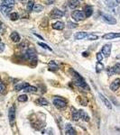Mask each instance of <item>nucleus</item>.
Masks as SVG:
<instances>
[{
	"mask_svg": "<svg viewBox=\"0 0 120 135\" xmlns=\"http://www.w3.org/2000/svg\"><path fill=\"white\" fill-rule=\"evenodd\" d=\"M71 71H72V73H73L72 76H73V80H74V83L78 86V87H80V88H86V89H90L89 86H88L87 83L85 82V80L83 79L82 77L80 76L78 72H76V71H74V70H71Z\"/></svg>",
	"mask_w": 120,
	"mask_h": 135,
	"instance_id": "obj_1",
	"label": "nucleus"
},
{
	"mask_svg": "<svg viewBox=\"0 0 120 135\" xmlns=\"http://www.w3.org/2000/svg\"><path fill=\"white\" fill-rule=\"evenodd\" d=\"M52 103H53L54 105H55L57 108H59V109H63L67 105L66 101L64 99H62V98H60V97H55V98H53Z\"/></svg>",
	"mask_w": 120,
	"mask_h": 135,
	"instance_id": "obj_2",
	"label": "nucleus"
},
{
	"mask_svg": "<svg viewBox=\"0 0 120 135\" xmlns=\"http://www.w3.org/2000/svg\"><path fill=\"white\" fill-rule=\"evenodd\" d=\"M71 17L75 21H82V20L85 19V14L83 11H80V10H75L73 11L72 14H71Z\"/></svg>",
	"mask_w": 120,
	"mask_h": 135,
	"instance_id": "obj_3",
	"label": "nucleus"
},
{
	"mask_svg": "<svg viewBox=\"0 0 120 135\" xmlns=\"http://www.w3.org/2000/svg\"><path fill=\"white\" fill-rule=\"evenodd\" d=\"M111 50H112V45L109 44V43H108V44H105L103 47H102L101 53L103 54L104 57L108 58V57H109V56H110Z\"/></svg>",
	"mask_w": 120,
	"mask_h": 135,
	"instance_id": "obj_4",
	"label": "nucleus"
},
{
	"mask_svg": "<svg viewBox=\"0 0 120 135\" xmlns=\"http://www.w3.org/2000/svg\"><path fill=\"white\" fill-rule=\"evenodd\" d=\"M102 19L104 22H106L108 24H117V20L115 19V17L108 14H105L102 15Z\"/></svg>",
	"mask_w": 120,
	"mask_h": 135,
	"instance_id": "obj_5",
	"label": "nucleus"
},
{
	"mask_svg": "<svg viewBox=\"0 0 120 135\" xmlns=\"http://www.w3.org/2000/svg\"><path fill=\"white\" fill-rule=\"evenodd\" d=\"M25 56L27 59H29L30 60L33 61V60H37V57H36V51L33 49H28L27 51L25 53Z\"/></svg>",
	"mask_w": 120,
	"mask_h": 135,
	"instance_id": "obj_6",
	"label": "nucleus"
},
{
	"mask_svg": "<svg viewBox=\"0 0 120 135\" xmlns=\"http://www.w3.org/2000/svg\"><path fill=\"white\" fill-rule=\"evenodd\" d=\"M64 15V13L62 11H61L58 8H54L52 10V12L50 14V16L51 18H61Z\"/></svg>",
	"mask_w": 120,
	"mask_h": 135,
	"instance_id": "obj_7",
	"label": "nucleus"
},
{
	"mask_svg": "<svg viewBox=\"0 0 120 135\" xmlns=\"http://www.w3.org/2000/svg\"><path fill=\"white\" fill-rule=\"evenodd\" d=\"M8 118H9L10 124H11V125L14 124V120H15V109H14V106H12L9 109V112H8Z\"/></svg>",
	"mask_w": 120,
	"mask_h": 135,
	"instance_id": "obj_8",
	"label": "nucleus"
},
{
	"mask_svg": "<svg viewBox=\"0 0 120 135\" xmlns=\"http://www.w3.org/2000/svg\"><path fill=\"white\" fill-rule=\"evenodd\" d=\"M120 33H108L103 35V39L105 40H112V39L119 38Z\"/></svg>",
	"mask_w": 120,
	"mask_h": 135,
	"instance_id": "obj_9",
	"label": "nucleus"
},
{
	"mask_svg": "<svg viewBox=\"0 0 120 135\" xmlns=\"http://www.w3.org/2000/svg\"><path fill=\"white\" fill-rule=\"evenodd\" d=\"M76 131L75 129L73 128L72 126H71V124H70V123H67L66 126H65V134L67 135H74L76 134Z\"/></svg>",
	"mask_w": 120,
	"mask_h": 135,
	"instance_id": "obj_10",
	"label": "nucleus"
},
{
	"mask_svg": "<svg viewBox=\"0 0 120 135\" xmlns=\"http://www.w3.org/2000/svg\"><path fill=\"white\" fill-rule=\"evenodd\" d=\"M120 87V79L119 78H117L115 80L110 84V90L112 91H117V90Z\"/></svg>",
	"mask_w": 120,
	"mask_h": 135,
	"instance_id": "obj_11",
	"label": "nucleus"
},
{
	"mask_svg": "<svg viewBox=\"0 0 120 135\" xmlns=\"http://www.w3.org/2000/svg\"><path fill=\"white\" fill-rule=\"evenodd\" d=\"M84 14L86 17L91 16V14H93V7L91 5H86L84 8Z\"/></svg>",
	"mask_w": 120,
	"mask_h": 135,
	"instance_id": "obj_12",
	"label": "nucleus"
},
{
	"mask_svg": "<svg viewBox=\"0 0 120 135\" xmlns=\"http://www.w3.org/2000/svg\"><path fill=\"white\" fill-rule=\"evenodd\" d=\"M99 97H100V99H101V101L104 103V104H105V105H106V106L108 107V109H112V105H111L110 102H109V101H108V100L107 99L106 97L104 96V95H102V94H100V93L99 94Z\"/></svg>",
	"mask_w": 120,
	"mask_h": 135,
	"instance_id": "obj_13",
	"label": "nucleus"
},
{
	"mask_svg": "<svg viewBox=\"0 0 120 135\" xmlns=\"http://www.w3.org/2000/svg\"><path fill=\"white\" fill-rule=\"evenodd\" d=\"M68 5L71 9H75V8H77L80 5V2L78 0H69Z\"/></svg>",
	"mask_w": 120,
	"mask_h": 135,
	"instance_id": "obj_14",
	"label": "nucleus"
},
{
	"mask_svg": "<svg viewBox=\"0 0 120 135\" xmlns=\"http://www.w3.org/2000/svg\"><path fill=\"white\" fill-rule=\"evenodd\" d=\"M10 39L14 42V43H19L20 40H21V37L19 35V33H16V32H14V33H11V35H10Z\"/></svg>",
	"mask_w": 120,
	"mask_h": 135,
	"instance_id": "obj_15",
	"label": "nucleus"
},
{
	"mask_svg": "<svg viewBox=\"0 0 120 135\" xmlns=\"http://www.w3.org/2000/svg\"><path fill=\"white\" fill-rule=\"evenodd\" d=\"M79 114H80V118L82 119L84 122H90V116L88 115L86 112H84L83 110H80Z\"/></svg>",
	"mask_w": 120,
	"mask_h": 135,
	"instance_id": "obj_16",
	"label": "nucleus"
},
{
	"mask_svg": "<svg viewBox=\"0 0 120 135\" xmlns=\"http://www.w3.org/2000/svg\"><path fill=\"white\" fill-rule=\"evenodd\" d=\"M88 36V33H85V32H79L75 34V39L76 40H83V39H86Z\"/></svg>",
	"mask_w": 120,
	"mask_h": 135,
	"instance_id": "obj_17",
	"label": "nucleus"
},
{
	"mask_svg": "<svg viewBox=\"0 0 120 135\" xmlns=\"http://www.w3.org/2000/svg\"><path fill=\"white\" fill-rule=\"evenodd\" d=\"M64 23L62 22H56V23H54L52 24V28L55 29V30H62L64 28Z\"/></svg>",
	"mask_w": 120,
	"mask_h": 135,
	"instance_id": "obj_18",
	"label": "nucleus"
},
{
	"mask_svg": "<svg viewBox=\"0 0 120 135\" xmlns=\"http://www.w3.org/2000/svg\"><path fill=\"white\" fill-rule=\"evenodd\" d=\"M71 114H72V119L73 121L77 122L79 120V118H80V114H79V111H77V110L74 108V107H71Z\"/></svg>",
	"mask_w": 120,
	"mask_h": 135,
	"instance_id": "obj_19",
	"label": "nucleus"
},
{
	"mask_svg": "<svg viewBox=\"0 0 120 135\" xmlns=\"http://www.w3.org/2000/svg\"><path fill=\"white\" fill-rule=\"evenodd\" d=\"M35 103L37 104H39V105H48L49 104L47 100L45 99V98H43V97H39L38 99H36Z\"/></svg>",
	"mask_w": 120,
	"mask_h": 135,
	"instance_id": "obj_20",
	"label": "nucleus"
},
{
	"mask_svg": "<svg viewBox=\"0 0 120 135\" xmlns=\"http://www.w3.org/2000/svg\"><path fill=\"white\" fill-rule=\"evenodd\" d=\"M25 93H33V92H36L37 91V88L35 87H33V86H27L26 88H24L23 89Z\"/></svg>",
	"mask_w": 120,
	"mask_h": 135,
	"instance_id": "obj_21",
	"label": "nucleus"
},
{
	"mask_svg": "<svg viewBox=\"0 0 120 135\" xmlns=\"http://www.w3.org/2000/svg\"><path fill=\"white\" fill-rule=\"evenodd\" d=\"M106 5L110 8H114L116 5H118V2L116 0H106Z\"/></svg>",
	"mask_w": 120,
	"mask_h": 135,
	"instance_id": "obj_22",
	"label": "nucleus"
},
{
	"mask_svg": "<svg viewBox=\"0 0 120 135\" xmlns=\"http://www.w3.org/2000/svg\"><path fill=\"white\" fill-rule=\"evenodd\" d=\"M28 85H29V84L26 83V82H24V83H20V84H18V85L15 86L14 89L16 90V91H20V90H23L24 88H26Z\"/></svg>",
	"mask_w": 120,
	"mask_h": 135,
	"instance_id": "obj_23",
	"label": "nucleus"
},
{
	"mask_svg": "<svg viewBox=\"0 0 120 135\" xmlns=\"http://www.w3.org/2000/svg\"><path fill=\"white\" fill-rule=\"evenodd\" d=\"M10 11H11V7L5 6V5H2L1 6V12H2V14L4 15H7Z\"/></svg>",
	"mask_w": 120,
	"mask_h": 135,
	"instance_id": "obj_24",
	"label": "nucleus"
},
{
	"mask_svg": "<svg viewBox=\"0 0 120 135\" xmlns=\"http://www.w3.org/2000/svg\"><path fill=\"white\" fill-rule=\"evenodd\" d=\"M49 68L51 70H53V71H56L58 70V65L55 63V61H53V60H52V61H50L49 63Z\"/></svg>",
	"mask_w": 120,
	"mask_h": 135,
	"instance_id": "obj_25",
	"label": "nucleus"
},
{
	"mask_svg": "<svg viewBox=\"0 0 120 135\" xmlns=\"http://www.w3.org/2000/svg\"><path fill=\"white\" fill-rule=\"evenodd\" d=\"M3 5H5V6H8V7L14 6V0H4Z\"/></svg>",
	"mask_w": 120,
	"mask_h": 135,
	"instance_id": "obj_26",
	"label": "nucleus"
},
{
	"mask_svg": "<svg viewBox=\"0 0 120 135\" xmlns=\"http://www.w3.org/2000/svg\"><path fill=\"white\" fill-rule=\"evenodd\" d=\"M34 5H35V4H34V1H33V0H29L28 3H27V5H26V8H27V10H28L29 12L33 10Z\"/></svg>",
	"mask_w": 120,
	"mask_h": 135,
	"instance_id": "obj_27",
	"label": "nucleus"
},
{
	"mask_svg": "<svg viewBox=\"0 0 120 135\" xmlns=\"http://www.w3.org/2000/svg\"><path fill=\"white\" fill-rule=\"evenodd\" d=\"M103 69H104V65L101 63V61H99L96 64V71L98 73H99V72H101Z\"/></svg>",
	"mask_w": 120,
	"mask_h": 135,
	"instance_id": "obj_28",
	"label": "nucleus"
},
{
	"mask_svg": "<svg viewBox=\"0 0 120 135\" xmlns=\"http://www.w3.org/2000/svg\"><path fill=\"white\" fill-rule=\"evenodd\" d=\"M9 17H10V20H12V21H16V20L19 18V15L17 13L14 12V13H11V14H10Z\"/></svg>",
	"mask_w": 120,
	"mask_h": 135,
	"instance_id": "obj_29",
	"label": "nucleus"
},
{
	"mask_svg": "<svg viewBox=\"0 0 120 135\" xmlns=\"http://www.w3.org/2000/svg\"><path fill=\"white\" fill-rule=\"evenodd\" d=\"M33 10L36 13L41 12V11H42V10H43V6H42V5H34Z\"/></svg>",
	"mask_w": 120,
	"mask_h": 135,
	"instance_id": "obj_30",
	"label": "nucleus"
},
{
	"mask_svg": "<svg viewBox=\"0 0 120 135\" xmlns=\"http://www.w3.org/2000/svg\"><path fill=\"white\" fill-rule=\"evenodd\" d=\"M86 39L89 40V41H96V40L99 39V36L95 35V34H88L87 38Z\"/></svg>",
	"mask_w": 120,
	"mask_h": 135,
	"instance_id": "obj_31",
	"label": "nucleus"
},
{
	"mask_svg": "<svg viewBox=\"0 0 120 135\" xmlns=\"http://www.w3.org/2000/svg\"><path fill=\"white\" fill-rule=\"evenodd\" d=\"M28 100V97L26 95H21L18 96V101L19 102H26Z\"/></svg>",
	"mask_w": 120,
	"mask_h": 135,
	"instance_id": "obj_32",
	"label": "nucleus"
},
{
	"mask_svg": "<svg viewBox=\"0 0 120 135\" xmlns=\"http://www.w3.org/2000/svg\"><path fill=\"white\" fill-rule=\"evenodd\" d=\"M38 45H40L41 47L43 48V49H45V50H50V51H52V49L48 46V45H46L45 43H38Z\"/></svg>",
	"mask_w": 120,
	"mask_h": 135,
	"instance_id": "obj_33",
	"label": "nucleus"
},
{
	"mask_svg": "<svg viewBox=\"0 0 120 135\" xmlns=\"http://www.w3.org/2000/svg\"><path fill=\"white\" fill-rule=\"evenodd\" d=\"M107 71H108V76H112L113 74H115V70H114V67H111V68H108V69H107Z\"/></svg>",
	"mask_w": 120,
	"mask_h": 135,
	"instance_id": "obj_34",
	"label": "nucleus"
},
{
	"mask_svg": "<svg viewBox=\"0 0 120 135\" xmlns=\"http://www.w3.org/2000/svg\"><path fill=\"white\" fill-rule=\"evenodd\" d=\"M114 70H115V73L120 74V63H118L114 67Z\"/></svg>",
	"mask_w": 120,
	"mask_h": 135,
	"instance_id": "obj_35",
	"label": "nucleus"
},
{
	"mask_svg": "<svg viewBox=\"0 0 120 135\" xmlns=\"http://www.w3.org/2000/svg\"><path fill=\"white\" fill-rule=\"evenodd\" d=\"M102 59H103L102 53H101V52H98V53H97V59H98L99 61H101Z\"/></svg>",
	"mask_w": 120,
	"mask_h": 135,
	"instance_id": "obj_36",
	"label": "nucleus"
},
{
	"mask_svg": "<svg viewBox=\"0 0 120 135\" xmlns=\"http://www.w3.org/2000/svg\"><path fill=\"white\" fill-rule=\"evenodd\" d=\"M67 26H68L69 28H76V27H77V24H74V23H71V22H69Z\"/></svg>",
	"mask_w": 120,
	"mask_h": 135,
	"instance_id": "obj_37",
	"label": "nucleus"
},
{
	"mask_svg": "<svg viewBox=\"0 0 120 135\" xmlns=\"http://www.w3.org/2000/svg\"><path fill=\"white\" fill-rule=\"evenodd\" d=\"M5 86L3 83H0V93H1V94L4 93L5 92Z\"/></svg>",
	"mask_w": 120,
	"mask_h": 135,
	"instance_id": "obj_38",
	"label": "nucleus"
},
{
	"mask_svg": "<svg viewBox=\"0 0 120 135\" xmlns=\"http://www.w3.org/2000/svg\"><path fill=\"white\" fill-rule=\"evenodd\" d=\"M4 49H5V44H4V43H1V44H0V51H2Z\"/></svg>",
	"mask_w": 120,
	"mask_h": 135,
	"instance_id": "obj_39",
	"label": "nucleus"
},
{
	"mask_svg": "<svg viewBox=\"0 0 120 135\" xmlns=\"http://www.w3.org/2000/svg\"><path fill=\"white\" fill-rule=\"evenodd\" d=\"M83 56H85V57H88L89 56V52H83Z\"/></svg>",
	"mask_w": 120,
	"mask_h": 135,
	"instance_id": "obj_40",
	"label": "nucleus"
},
{
	"mask_svg": "<svg viewBox=\"0 0 120 135\" xmlns=\"http://www.w3.org/2000/svg\"><path fill=\"white\" fill-rule=\"evenodd\" d=\"M117 13H118V14H119V15H120V6L118 7V9H117Z\"/></svg>",
	"mask_w": 120,
	"mask_h": 135,
	"instance_id": "obj_41",
	"label": "nucleus"
},
{
	"mask_svg": "<svg viewBox=\"0 0 120 135\" xmlns=\"http://www.w3.org/2000/svg\"><path fill=\"white\" fill-rule=\"evenodd\" d=\"M2 22H0V29H1V28H2Z\"/></svg>",
	"mask_w": 120,
	"mask_h": 135,
	"instance_id": "obj_42",
	"label": "nucleus"
},
{
	"mask_svg": "<svg viewBox=\"0 0 120 135\" xmlns=\"http://www.w3.org/2000/svg\"><path fill=\"white\" fill-rule=\"evenodd\" d=\"M117 58H118V59H120V54L118 55V56H117Z\"/></svg>",
	"mask_w": 120,
	"mask_h": 135,
	"instance_id": "obj_43",
	"label": "nucleus"
},
{
	"mask_svg": "<svg viewBox=\"0 0 120 135\" xmlns=\"http://www.w3.org/2000/svg\"><path fill=\"white\" fill-rule=\"evenodd\" d=\"M116 1H117L118 3H120V0H116Z\"/></svg>",
	"mask_w": 120,
	"mask_h": 135,
	"instance_id": "obj_44",
	"label": "nucleus"
},
{
	"mask_svg": "<svg viewBox=\"0 0 120 135\" xmlns=\"http://www.w3.org/2000/svg\"><path fill=\"white\" fill-rule=\"evenodd\" d=\"M18 1H24V0H18Z\"/></svg>",
	"mask_w": 120,
	"mask_h": 135,
	"instance_id": "obj_45",
	"label": "nucleus"
},
{
	"mask_svg": "<svg viewBox=\"0 0 120 135\" xmlns=\"http://www.w3.org/2000/svg\"><path fill=\"white\" fill-rule=\"evenodd\" d=\"M80 1H83V0H80Z\"/></svg>",
	"mask_w": 120,
	"mask_h": 135,
	"instance_id": "obj_46",
	"label": "nucleus"
},
{
	"mask_svg": "<svg viewBox=\"0 0 120 135\" xmlns=\"http://www.w3.org/2000/svg\"><path fill=\"white\" fill-rule=\"evenodd\" d=\"M0 42H1V38H0Z\"/></svg>",
	"mask_w": 120,
	"mask_h": 135,
	"instance_id": "obj_47",
	"label": "nucleus"
}]
</instances>
